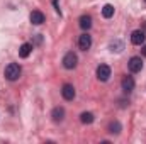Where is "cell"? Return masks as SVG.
Listing matches in <instances>:
<instances>
[{
	"mask_svg": "<svg viewBox=\"0 0 146 144\" xmlns=\"http://www.w3.org/2000/svg\"><path fill=\"white\" fill-rule=\"evenodd\" d=\"M145 2H146V0H145Z\"/></svg>",
	"mask_w": 146,
	"mask_h": 144,
	"instance_id": "cell-19",
	"label": "cell"
},
{
	"mask_svg": "<svg viewBox=\"0 0 146 144\" xmlns=\"http://www.w3.org/2000/svg\"><path fill=\"white\" fill-rule=\"evenodd\" d=\"M127 66H129V71L131 73H139L143 70V59H141L139 56H133V58L129 59Z\"/></svg>",
	"mask_w": 146,
	"mask_h": 144,
	"instance_id": "cell-3",
	"label": "cell"
},
{
	"mask_svg": "<svg viewBox=\"0 0 146 144\" xmlns=\"http://www.w3.org/2000/svg\"><path fill=\"white\" fill-rule=\"evenodd\" d=\"M80 122L82 124H92L94 122V114L92 112H83L80 115Z\"/></svg>",
	"mask_w": 146,
	"mask_h": 144,
	"instance_id": "cell-13",
	"label": "cell"
},
{
	"mask_svg": "<svg viewBox=\"0 0 146 144\" xmlns=\"http://www.w3.org/2000/svg\"><path fill=\"white\" fill-rule=\"evenodd\" d=\"M61 95H63V98H65V100H73V98H75V95H76L75 87L70 85V83H65V85H63V88H61Z\"/></svg>",
	"mask_w": 146,
	"mask_h": 144,
	"instance_id": "cell-7",
	"label": "cell"
},
{
	"mask_svg": "<svg viewBox=\"0 0 146 144\" xmlns=\"http://www.w3.org/2000/svg\"><path fill=\"white\" fill-rule=\"evenodd\" d=\"M145 34H146V22H145Z\"/></svg>",
	"mask_w": 146,
	"mask_h": 144,
	"instance_id": "cell-18",
	"label": "cell"
},
{
	"mask_svg": "<svg viewBox=\"0 0 146 144\" xmlns=\"http://www.w3.org/2000/svg\"><path fill=\"white\" fill-rule=\"evenodd\" d=\"M141 53H143V56H145V58H146V44H145V46H143V49H141Z\"/></svg>",
	"mask_w": 146,
	"mask_h": 144,
	"instance_id": "cell-17",
	"label": "cell"
},
{
	"mask_svg": "<svg viewBox=\"0 0 146 144\" xmlns=\"http://www.w3.org/2000/svg\"><path fill=\"white\" fill-rule=\"evenodd\" d=\"M53 5L56 7V12H61V10H60V5H58V0H53Z\"/></svg>",
	"mask_w": 146,
	"mask_h": 144,
	"instance_id": "cell-16",
	"label": "cell"
},
{
	"mask_svg": "<svg viewBox=\"0 0 146 144\" xmlns=\"http://www.w3.org/2000/svg\"><path fill=\"white\" fill-rule=\"evenodd\" d=\"M51 119L53 122H61L65 119V108L63 107H54L53 112H51Z\"/></svg>",
	"mask_w": 146,
	"mask_h": 144,
	"instance_id": "cell-10",
	"label": "cell"
},
{
	"mask_svg": "<svg viewBox=\"0 0 146 144\" xmlns=\"http://www.w3.org/2000/svg\"><path fill=\"white\" fill-rule=\"evenodd\" d=\"M29 19H31V22H33L34 26H41V24L46 20L44 14H42L41 10H33V12H31V15H29Z\"/></svg>",
	"mask_w": 146,
	"mask_h": 144,
	"instance_id": "cell-9",
	"label": "cell"
},
{
	"mask_svg": "<svg viewBox=\"0 0 146 144\" xmlns=\"http://www.w3.org/2000/svg\"><path fill=\"white\" fill-rule=\"evenodd\" d=\"M21 73H22L21 65H17V63H10V65H7V68H5V78L10 80V81H15V80H19Z\"/></svg>",
	"mask_w": 146,
	"mask_h": 144,
	"instance_id": "cell-1",
	"label": "cell"
},
{
	"mask_svg": "<svg viewBox=\"0 0 146 144\" xmlns=\"http://www.w3.org/2000/svg\"><path fill=\"white\" fill-rule=\"evenodd\" d=\"M78 26L83 29V31H88L92 27V17L90 15H82L80 20H78Z\"/></svg>",
	"mask_w": 146,
	"mask_h": 144,
	"instance_id": "cell-12",
	"label": "cell"
},
{
	"mask_svg": "<svg viewBox=\"0 0 146 144\" xmlns=\"http://www.w3.org/2000/svg\"><path fill=\"white\" fill-rule=\"evenodd\" d=\"M97 78L100 81H107L110 78V66H107V65H99L97 66Z\"/></svg>",
	"mask_w": 146,
	"mask_h": 144,
	"instance_id": "cell-5",
	"label": "cell"
},
{
	"mask_svg": "<svg viewBox=\"0 0 146 144\" xmlns=\"http://www.w3.org/2000/svg\"><path fill=\"white\" fill-rule=\"evenodd\" d=\"M33 49H34V46H33L31 42H24V44L19 48V56H21V58H27V56L33 53Z\"/></svg>",
	"mask_w": 146,
	"mask_h": 144,
	"instance_id": "cell-11",
	"label": "cell"
},
{
	"mask_svg": "<svg viewBox=\"0 0 146 144\" xmlns=\"http://www.w3.org/2000/svg\"><path fill=\"white\" fill-rule=\"evenodd\" d=\"M76 63H78V58H76V54H75L73 51H70V53L65 54V58H63V66H65L66 70L76 68Z\"/></svg>",
	"mask_w": 146,
	"mask_h": 144,
	"instance_id": "cell-2",
	"label": "cell"
},
{
	"mask_svg": "<svg viewBox=\"0 0 146 144\" xmlns=\"http://www.w3.org/2000/svg\"><path fill=\"white\" fill-rule=\"evenodd\" d=\"M121 129H122V127H121V124H119L117 120H114V122H110L109 124V132L110 134H119Z\"/></svg>",
	"mask_w": 146,
	"mask_h": 144,
	"instance_id": "cell-15",
	"label": "cell"
},
{
	"mask_svg": "<svg viewBox=\"0 0 146 144\" xmlns=\"http://www.w3.org/2000/svg\"><path fill=\"white\" fill-rule=\"evenodd\" d=\"M90 46H92V36L90 34H82V36L78 37V48L82 49V51H88L90 49Z\"/></svg>",
	"mask_w": 146,
	"mask_h": 144,
	"instance_id": "cell-4",
	"label": "cell"
},
{
	"mask_svg": "<svg viewBox=\"0 0 146 144\" xmlns=\"http://www.w3.org/2000/svg\"><path fill=\"white\" fill-rule=\"evenodd\" d=\"M145 39H146V34H145V31H143V29L133 31V34H131V42H133V44L141 46V44H145Z\"/></svg>",
	"mask_w": 146,
	"mask_h": 144,
	"instance_id": "cell-6",
	"label": "cell"
},
{
	"mask_svg": "<svg viewBox=\"0 0 146 144\" xmlns=\"http://www.w3.org/2000/svg\"><path fill=\"white\" fill-rule=\"evenodd\" d=\"M121 87H122V90L126 93H131L134 90V78L133 76H124L122 81H121Z\"/></svg>",
	"mask_w": 146,
	"mask_h": 144,
	"instance_id": "cell-8",
	"label": "cell"
},
{
	"mask_svg": "<svg viewBox=\"0 0 146 144\" xmlns=\"http://www.w3.org/2000/svg\"><path fill=\"white\" fill-rule=\"evenodd\" d=\"M102 15L106 17V19H110L112 15H114V7L107 3V5H104V9H102Z\"/></svg>",
	"mask_w": 146,
	"mask_h": 144,
	"instance_id": "cell-14",
	"label": "cell"
}]
</instances>
